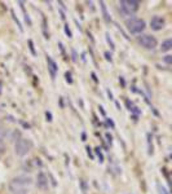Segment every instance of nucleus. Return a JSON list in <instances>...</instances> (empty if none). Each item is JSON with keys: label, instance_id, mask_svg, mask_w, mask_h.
Masks as SVG:
<instances>
[{"label": "nucleus", "instance_id": "nucleus-11", "mask_svg": "<svg viewBox=\"0 0 172 194\" xmlns=\"http://www.w3.org/2000/svg\"><path fill=\"white\" fill-rule=\"evenodd\" d=\"M18 4H19V7H21V9H22V13H24V16H25V21L27 22L29 26H31V25H33V22H31V18H30V16L27 14L26 9H25V3H24V2H18Z\"/></svg>", "mask_w": 172, "mask_h": 194}, {"label": "nucleus", "instance_id": "nucleus-2", "mask_svg": "<svg viewBox=\"0 0 172 194\" xmlns=\"http://www.w3.org/2000/svg\"><path fill=\"white\" fill-rule=\"evenodd\" d=\"M126 27L128 30V32L132 35H138L145 30L146 24L142 18H136V17H131L126 21Z\"/></svg>", "mask_w": 172, "mask_h": 194}, {"label": "nucleus", "instance_id": "nucleus-3", "mask_svg": "<svg viewBox=\"0 0 172 194\" xmlns=\"http://www.w3.org/2000/svg\"><path fill=\"white\" fill-rule=\"evenodd\" d=\"M140 5H141V3L137 0H121L119 2L121 12L124 16H133L140 9Z\"/></svg>", "mask_w": 172, "mask_h": 194}, {"label": "nucleus", "instance_id": "nucleus-32", "mask_svg": "<svg viewBox=\"0 0 172 194\" xmlns=\"http://www.w3.org/2000/svg\"><path fill=\"white\" fill-rule=\"evenodd\" d=\"M87 34H88V38L92 40V43H94V39H93V36H92V34H91V31H89V30L87 31Z\"/></svg>", "mask_w": 172, "mask_h": 194}, {"label": "nucleus", "instance_id": "nucleus-26", "mask_svg": "<svg viewBox=\"0 0 172 194\" xmlns=\"http://www.w3.org/2000/svg\"><path fill=\"white\" fill-rule=\"evenodd\" d=\"M79 182H80V186H82V190H83V191L85 193V191H87V184H85V181H84V180H80Z\"/></svg>", "mask_w": 172, "mask_h": 194}, {"label": "nucleus", "instance_id": "nucleus-19", "mask_svg": "<svg viewBox=\"0 0 172 194\" xmlns=\"http://www.w3.org/2000/svg\"><path fill=\"white\" fill-rule=\"evenodd\" d=\"M65 80H66V83H69V84H73V75H71V73L70 71H66L65 73Z\"/></svg>", "mask_w": 172, "mask_h": 194}, {"label": "nucleus", "instance_id": "nucleus-1", "mask_svg": "<svg viewBox=\"0 0 172 194\" xmlns=\"http://www.w3.org/2000/svg\"><path fill=\"white\" fill-rule=\"evenodd\" d=\"M31 185H33V179L26 175H21V176L13 177L9 181L8 189L13 194H19V193H25Z\"/></svg>", "mask_w": 172, "mask_h": 194}, {"label": "nucleus", "instance_id": "nucleus-6", "mask_svg": "<svg viewBox=\"0 0 172 194\" xmlns=\"http://www.w3.org/2000/svg\"><path fill=\"white\" fill-rule=\"evenodd\" d=\"M46 61H47V66H48V71H49V75H51V78L55 80L56 77H57V71H58V65L57 62L53 60L51 56L47 55L46 57Z\"/></svg>", "mask_w": 172, "mask_h": 194}, {"label": "nucleus", "instance_id": "nucleus-35", "mask_svg": "<svg viewBox=\"0 0 172 194\" xmlns=\"http://www.w3.org/2000/svg\"><path fill=\"white\" fill-rule=\"evenodd\" d=\"M107 96H109V99H110V100H113V93H111L110 91H107Z\"/></svg>", "mask_w": 172, "mask_h": 194}, {"label": "nucleus", "instance_id": "nucleus-31", "mask_svg": "<svg viewBox=\"0 0 172 194\" xmlns=\"http://www.w3.org/2000/svg\"><path fill=\"white\" fill-rule=\"evenodd\" d=\"M119 83L122 84V87H126V80H124V78H123V77H121V78H119Z\"/></svg>", "mask_w": 172, "mask_h": 194}, {"label": "nucleus", "instance_id": "nucleus-14", "mask_svg": "<svg viewBox=\"0 0 172 194\" xmlns=\"http://www.w3.org/2000/svg\"><path fill=\"white\" fill-rule=\"evenodd\" d=\"M94 153H96V155H97L99 157V162H100V163H102V162H104V154H102V152H101V148L100 146H97V148H94Z\"/></svg>", "mask_w": 172, "mask_h": 194}, {"label": "nucleus", "instance_id": "nucleus-30", "mask_svg": "<svg viewBox=\"0 0 172 194\" xmlns=\"http://www.w3.org/2000/svg\"><path fill=\"white\" fill-rule=\"evenodd\" d=\"M85 150H87V154H88L91 158H93V154H92V150H91V148H89V146H87V148H85Z\"/></svg>", "mask_w": 172, "mask_h": 194}, {"label": "nucleus", "instance_id": "nucleus-18", "mask_svg": "<svg viewBox=\"0 0 172 194\" xmlns=\"http://www.w3.org/2000/svg\"><path fill=\"white\" fill-rule=\"evenodd\" d=\"M27 43H29V48H30V51H31V55H33V56H36V51H35V47H34V41L31 40V39H29Z\"/></svg>", "mask_w": 172, "mask_h": 194}, {"label": "nucleus", "instance_id": "nucleus-24", "mask_svg": "<svg viewBox=\"0 0 172 194\" xmlns=\"http://www.w3.org/2000/svg\"><path fill=\"white\" fill-rule=\"evenodd\" d=\"M71 53H73V57H71L73 62H77V61H78V55H77V51H75V49L73 48V49H71Z\"/></svg>", "mask_w": 172, "mask_h": 194}, {"label": "nucleus", "instance_id": "nucleus-15", "mask_svg": "<svg viewBox=\"0 0 172 194\" xmlns=\"http://www.w3.org/2000/svg\"><path fill=\"white\" fill-rule=\"evenodd\" d=\"M10 13H12V18L14 19V22L17 24V26H18V29H19V31L21 32H24V27H22V25H21V22H19V19L16 17V13H14V10H12V12H10Z\"/></svg>", "mask_w": 172, "mask_h": 194}, {"label": "nucleus", "instance_id": "nucleus-20", "mask_svg": "<svg viewBox=\"0 0 172 194\" xmlns=\"http://www.w3.org/2000/svg\"><path fill=\"white\" fill-rule=\"evenodd\" d=\"M63 30H65L66 36H67L69 39H71V38H73V34H71V30L69 29V24H65V26H63Z\"/></svg>", "mask_w": 172, "mask_h": 194}, {"label": "nucleus", "instance_id": "nucleus-10", "mask_svg": "<svg viewBox=\"0 0 172 194\" xmlns=\"http://www.w3.org/2000/svg\"><path fill=\"white\" fill-rule=\"evenodd\" d=\"M41 31L43 35L46 39H49V32H48V24H47V18L44 14H41Z\"/></svg>", "mask_w": 172, "mask_h": 194}, {"label": "nucleus", "instance_id": "nucleus-5", "mask_svg": "<svg viewBox=\"0 0 172 194\" xmlns=\"http://www.w3.org/2000/svg\"><path fill=\"white\" fill-rule=\"evenodd\" d=\"M137 43L145 49H154L158 46V41L153 35H140L137 36Z\"/></svg>", "mask_w": 172, "mask_h": 194}, {"label": "nucleus", "instance_id": "nucleus-17", "mask_svg": "<svg viewBox=\"0 0 172 194\" xmlns=\"http://www.w3.org/2000/svg\"><path fill=\"white\" fill-rule=\"evenodd\" d=\"M157 189H158V194H169V191L162 184H159V182L157 184Z\"/></svg>", "mask_w": 172, "mask_h": 194}, {"label": "nucleus", "instance_id": "nucleus-4", "mask_svg": "<svg viewBox=\"0 0 172 194\" xmlns=\"http://www.w3.org/2000/svg\"><path fill=\"white\" fill-rule=\"evenodd\" d=\"M33 148V141L29 138H19L16 141V145H14V153L18 155V157H25L30 150Z\"/></svg>", "mask_w": 172, "mask_h": 194}, {"label": "nucleus", "instance_id": "nucleus-28", "mask_svg": "<svg viewBox=\"0 0 172 194\" xmlns=\"http://www.w3.org/2000/svg\"><path fill=\"white\" fill-rule=\"evenodd\" d=\"M46 118H47V122H52V113L46 111Z\"/></svg>", "mask_w": 172, "mask_h": 194}, {"label": "nucleus", "instance_id": "nucleus-22", "mask_svg": "<svg viewBox=\"0 0 172 194\" xmlns=\"http://www.w3.org/2000/svg\"><path fill=\"white\" fill-rule=\"evenodd\" d=\"M58 47H60V49H61V53H62V56H63V58H65V61H67V57H66V53H65V48H63V44L60 41L58 43Z\"/></svg>", "mask_w": 172, "mask_h": 194}, {"label": "nucleus", "instance_id": "nucleus-25", "mask_svg": "<svg viewBox=\"0 0 172 194\" xmlns=\"http://www.w3.org/2000/svg\"><path fill=\"white\" fill-rule=\"evenodd\" d=\"M163 61H164L167 65H171V63H172V56H169V55L164 56V57H163Z\"/></svg>", "mask_w": 172, "mask_h": 194}, {"label": "nucleus", "instance_id": "nucleus-13", "mask_svg": "<svg viewBox=\"0 0 172 194\" xmlns=\"http://www.w3.org/2000/svg\"><path fill=\"white\" fill-rule=\"evenodd\" d=\"M9 135V131L4 127V126H0V144L4 143V140L7 138V136Z\"/></svg>", "mask_w": 172, "mask_h": 194}, {"label": "nucleus", "instance_id": "nucleus-9", "mask_svg": "<svg viewBox=\"0 0 172 194\" xmlns=\"http://www.w3.org/2000/svg\"><path fill=\"white\" fill-rule=\"evenodd\" d=\"M100 8H101V13H102V18L106 24H110L111 22V16L110 13L107 12V8L105 5V2H100Z\"/></svg>", "mask_w": 172, "mask_h": 194}, {"label": "nucleus", "instance_id": "nucleus-33", "mask_svg": "<svg viewBox=\"0 0 172 194\" xmlns=\"http://www.w3.org/2000/svg\"><path fill=\"white\" fill-rule=\"evenodd\" d=\"M99 109H100V111H101V114L105 116V110H104V107L102 106H99Z\"/></svg>", "mask_w": 172, "mask_h": 194}, {"label": "nucleus", "instance_id": "nucleus-12", "mask_svg": "<svg viewBox=\"0 0 172 194\" xmlns=\"http://www.w3.org/2000/svg\"><path fill=\"white\" fill-rule=\"evenodd\" d=\"M171 48H172V40L171 39H166L162 43V46H160V51L162 52H168Z\"/></svg>", "mask_w": 172, "mask_h": 194}, {"label": "nucleus", "instance_id": "nucleus-21", "mask_svg": "<svg viewBox=\"0 0 172 194\" xmlns=\"http://www.w3.org/2000/svg\"><path fill=\"white\" fill-rule=\"evenodd\" d=\"M105 137H106V141H107V144H109L110 146L113 145V136L109 133V132H106L105 133Z\"/></svg>", "mask_w": 172, "mask_h": 194}, {"label": "nucleus", "instance_id": "nucleus-23", "mask_svg": "<svg viewBox=\"0 0 172 194\" xmlns=\"http://www.w3.org/2000/svg\"><path fill=\"white\" fill-rule=\"evenodd\" d=\"M104 56H105V60H106V61L113 62V58H111V53H110V52H105V53H104Z\"/></svg>", "mask_w": 172, "mask_h": 194}, {"label": "nucleus", "instance_id": "nucleus-34", "mask_svg": "<svg viewBox=\"0 0 172 194\" xmlns=\"http://www.w3.org/2000/svg\"><path fill=\"white\" fill-rule=\"evenodd\" d=\"M3 153H4V148H3V146H0V158H2Z\"/></svg>", "mask_w": 172, "mask_h": 194}, {"label": "nucleus", "instance_id": "nucleus-27", "mask_svg": "<svg viewBox=\"0 0 172 194\" xmlns=\"http://www.w3.org/2000/svg\"><path fill=\"white\" fill-rule=\"evenodd\" d=\"M105 121H106V123H107V124H109V126H110L111 128H115V124H114V122H113V121L110 119V118H106V119H105Z\"/></svg>", "mask_w": 172, "mask_h": 194}, {"label": "nucleus", "instance_id": "nucleus-7", "mask_svg": "<svg viewBox=\"0 0 172 194\" xmlns=\"http://www.w3.org/2000/svg\"><path fill=\"white\" fill-rule=\"evenodd\" d=\"M164 25H166V19L160 16H154V17H152V19H150V27H152V30H154V31L162 30L164 27Z\"/></svg>", "mask_w": 172, "mask_h": 194}, {"label": "nucleus", "instance_id": "nucleus-29", "mask_svg": "<svg viewBox=\"0 0 172 194\" xmlns=\"http://www.w3.org/2000/svg\"><path fill=\"white\" fill-rule=\"evenodd\" d=\"M91 77H92V79H93V82H94V83H99V79H97V75H96V74H94L93 71L91 73Z\"/></svg>", "mask_w": 172, "mask_h": 194}, {"label": "nucleus", "instance_id": "nucleus-8", "mask_svg": "<svg viewBox=\"0 0 172 194\" xmlns=\"http://www.w3.org/2000/svg\"><path fill=\"white\" fill-rule=\"evenodd\" d=\"M36 186L40 189V190H47L48 186H49V182H48V177L44 172H39L36 175Z\"/></svg>", "mask_w": 172, "mask_h": 194}, {"label": "nucleus", "instance_id": "nucleus-36", "mask_svg": "<svg viewBox=\"0 0 172 194\" xmlns=\"http://www.w3.org/2000/svg\"><path fill=\"white\" fill-rule=\"evenodd\" d=\"M19 194H26V193H19Z\"/></svg>", "mask_w": 172, "mask_h": 194}, {"label": "nucleus", "instance_id": "nucleus-16", "mask_svg": "<svg viewBox=\"0 0 172 194\" xmlns=\"http://www.w3.org/2000/svg\"><path fill=\"white\" fill-rule=\"evenodd\" d=\"M105 38H106V41H107V44H109V46H110L111 51H114V49H115V44H114V41H113V39L110 38V35H109V32H106V34H105Z\"/></svg>", "mask_w": 172, "mask_h": 194}]
</instances>
